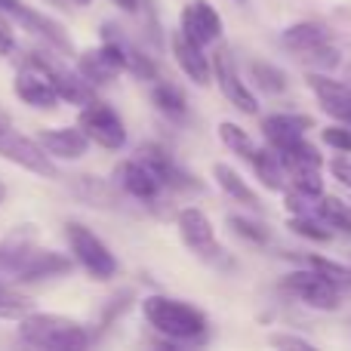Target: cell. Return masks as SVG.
Instances as JSON below:
<instances>
[{"instance_id": "35", "label": "cell", "mask_w": 351, "mask_h": 351, "mask_svg": "<svg viewBox=\"0 0 351 351\" xmlns=\"http://www.w3.org/2000/svg\"><path fill=\"white\" fill-rule=\"evenodd\" d=\"M321 142L327 148H333V152H339V154H351V123L336 121V123L321 127Z\"/></svg>"}, {"instance_id": "19", "label": "cell", "mask_w": 351, "mask_h": 351, "mask_svg": "<svg viewBox=\"0 0 351 351\" xmlns=\"http://www.w3.org/2000/svg\"><path fill=\"white\" fill-rule=\"evenodd\" d=\"M139 158L160 176L164 188H173V191H194V188H200V182H194V176L182 170L170 154H167L160 145H154V142H152V145H142L139 148Z\"/></svg>"}, {"instance_id": "20", "label": "cell", "mask_w": 351, "mask_h": 351, "mask_svg": "<svg viewBox=\"0 0 351 351\" xmlns=\"http://www.w3.org/2000/svg\"><path fill=\"white\" fill-rule=\"evenodd\" d=\"M43 148L49 152V158H62V160H80L90 148V136L84 130L74 127H56V130H43L37 136Z\"/></svg>"}, {"instance_id": "8", "label": "cell", "mask_w": 351, "mask_h": 351, "mask_svg": "<svg viewBox=\"0 0 351 351\" xmlns=\"http://www.w3.org/2000/svg\"><path fill=\"white\" fill-rule=\"evenodd\" d=\"M176 225H179L182 243H185L197 259H206V262L222 259L225 250H222V243H219L216 228H213V222L206 219L204 210H197V206H185V210L179 213V219H176Z\"/></svg>"}, {"instance_id": "44", "label": "cell", "mask_w": 351, "mask_h": 351, "mask_svg": "<svg viewBox=\"0 0 351 351\" xmlns=\"http://www.w3.org/2000/svg\"><path fill=\"white\" fill-rule=\"evenodd\" d=\"M71 3H77V6H86V3H90V0H71Z\"/></svg>"}, {"instance_id": "12", "label": "cell", "mask_w": 351, "mask_h": 351, "mask_svg": "<svg viewBox=\"0 0 351 351\" xmlns=\"http://www.w3.org/2000/svg\"><path fill=\"white\" fill-rule=\"evenodd\" d=\"M77 71L84 74L90 84H111L121 71H127V56H123L121 43L105 37V43L99 49H86V53L80 56Z\"/></svg>"}, {"instance_id": "32", "label": "cell", "mask_w": 351, "mask_h": 351, "mask_svg": "<svg viewBox=\"0 0 351 351\" xmlns=\"http://www.w3.org/2000/svg\"><path fill=\"white\" fill-rule=\"evenodd\" d=\"M305 265H311L317 274H324V278H327L330 284H336L339 290L351 293V265H346V262L327 259V256H308Z\"/></svg>"}, {"instance_id": "39", "label": "cell", "mask_w": 351, "mask_h": 351, "mask_svg": "<svg viewBox=\"0 0 351 351\" xmlns=\"http://www.w3.org/2000/svg\"><path fill=\"white\" fill-rule=\"evenodd\" d=\"M16 49V34H12V25L0 16V56H10Z\"/></svg>"}, {"instance_id": "46", "label": "cell", "mask_w": 351, "mask_h": 351, "mask_svg": "<svg viewBox=\"0 0 351 351\" xmlns=\"http://www.w3.org/2000/svg\"><path fill=\"white\" fill-rule=\"evenodd\" d=\"M346 123H351V114H348V117H346Z\"/></svg>"}, {"instance_id": "42", "label": "cell", "mask_w": 351, "mask_h": 351, "mask_svg": "<svg viewBox=\"0 0 351 351\" xmlns=\"http://www.w3.org/2000/svg\"><path fill=\"white\" fill-rule=\"evenodd\" d=\"M6 127H10V117H6L3 111H0V130H6Z\"/></svg>"}, {"instance_id": "3", "label": "cell", "mask_w": 351, "mask_h": 351, "mask_svg": "<svg viewBox=\"0 0 351 351\" xmlns=\"http://www.w3.org/2000/svg\"><path fill=\"white\" fill-rule=\"evenodd\" d=\"M280 290L290 293L293 299H299L302 305L317 308V311H339L342 296H346V290L330 284V280L324 278V274H317L311 265L284 274V278H280Z\"/></svg>"}, {"instance_id": "14", "label": "cell", "mask_w": 351, "mask_h": 351, "mask_svg": "<svg viewBox=\"0 0 351 351\" xmlns=\"http://www.w3.org/2000/svg\"><path fill=\"white\" fill-rule=\"evenodd\" d=\"M114 179H117V185H121L123 191L130 194V197L145 200V204L158 200L160 191H164V182H160V176L154 173L142 158L123 160V164L114 170Z\"/></svg>"}, {"instance_id": "16", "label": "cell", "mask_w": 351, "mask_h": 351, "mask_svg": "<svg viewBox=\"0 0 351 351\" xmlns=\"http://www.w3.org/2000/svg\"><path fill=\"white\" fill-rule=\"evenodd\" d=\"M12 93H16L25 105L40 108V111H53L56 102H59V93H56L49 74L37 65H28L16 80H12Z\"/></svg>"}, {"instance_id": "23", "label": "cell", "mask_w": 351, "mask_h": 351, "mask_svg": "<svg viewBox=\"0 0 351 351\" xmlns=\"http://www.w3.org/2000/svg\"><path fill=\"white\" fill-rule=\"evenodd\" d=\"M213 179L219 182V188H222L231 200L243 204L247 210H262V200H259V194L253 191V185L237 170H231L228 164H213Z\"/></svg>"}, {"instance_id": "43", "label": "cell", "mask_w": 351, "mask_h": 351, "mask_svg": "<svg viewBox=\"0 0 351 351\" xmlns=\"http://www.w3.org/2000/svg\"><path fill=\"white\" fill-rule=\"evenodd\" d=\"M3 200H6V185L0 182V204H3Z\"/></svg>"}, {"instance_id": "24", "label": "cell", "mask_w": 351, "mask_h": 351, "mask_svg": "<svg viewBox=\"0 0 351 351\" xmlns=\"http://www.w3.org/2000/svg\"><path fill=\"white\" fill-rule=\"evenodd\" d=\"M278 154H280V160H284L287 173H293V170H324V167H327L321 148H317L315 142H308V136L296 139L293 145H287L284 152H278Z\"/></svg>"}, {"instance_id": "27", "label": "cell", "mask_w": 351, "mask_h": 351, "mask_svg": "<svg viewBox=\"0 0 351 351\" xmlns=\"http://www.w3.org/2000/svg\"><path fill=\"white\" fill-rule=\"evenodd\" d=\"M287 228L293 231L296 237L302 241H311V243H330L333 241V228L324 222L317 213H302V216H290Z\"/></svg>"}, {"instance_id": "2", "label": "cell", "mask_w": 351, "mask_h": 351, "mask_svg": "<svg viewBox=\"0 0 351 351\" xmlns=\"http://www.w3.org/2000/svg\"><path fill=\"white\" fill-rule=\"evenodd\" d=\"M142 315L158 333H164L173 342H200L206 336V327H210V321L200 308L170 296H148L142 302Z\"/></svg>"}, {"instance_id": "26", "label": "cell", "mask_w": 351, "mask_h": 351, "mask_svg": "<svg viewBox=\"0 0 351 351\" xmlns=\"http://www.w3.org/2000/svg\"><path fill=\"white\" fill-rule=\"evenodd\" d=\"M315 213L330 225L333 231H342V234L351 237V204H346L342 197L324 191L321 197L315 200Z\"/></svg>"}, {"instance_id": "28", "label": "cell", "mask_w": 351, "mask_h": 351, "mask_svg": "<svg viewBox=\"0 0 351 351\" xmlns=\"http://www.w3.org/2000/svg\"><path fill=\"white\" fill-rule=\"evenodd\" d=\"M250 80L256 84V90L268 93V96H278V93H287L290 80H287V71H280L271 62H250Z\"/></svg>"}, {"instance_id": "25", "label": "cell", "mask_w": 351, "mask_h": 351, "mask_svg": "<svg viewBox=\"0 0 351 351\" xmlns=\"http://www.w3.org/2000/svg\"><path fill=\"white\" fill-rule=\"evenodd\" d=\"M105 37H108V40H117V43H121L123 56H127V71H133L139 80H154V77H158V68H154V62L148 59V56L142 53L136 43H130L123 34H117L114 25H105Z\"/></svg>"}, {"instance_id": "15", "label": "cell", "mask_w": 351, "mask_h": 351, "mask_svg": "<svg viewBox=\"0 0 351 351\" xmlns=\"http://www.w3.org/2000/svg\"><path fill=\"white\" fill-rule=\"evenodd\" d=\"M315 127L308 114H296V111H274V114L262 117V136L265 145L274 152H284L287 145H293L296 139H302L308 130Z\"/></svg>"}, {"instance_id": "1", "label": "cell", "mask_w": 351, "mask_h": 351, "mask_svg": "<svg viewBox=\"0 0 351 351\" xmlns=\"http://www.w3.org/2000/svg\"><path fill=\"white\" fill-rule=\"evenodd\" d=\"M19 339L43 351H84L93 342V336L84 324L71 317L28 311L25 317H19Z\"/></svg>"}, {"instance_id": "37", "label": "cell", "mask_w": 351, "mask_h": 351, "mask_svg": "<svg viewBox=\"0 0 351 351\" xmlns=\"http://www.w3.org/2000/svg\"><path fill=\"white\" fill-rule=\"evenodd\" d=\"M268 346L274 348H299V351H315L317 346L305 336H296V333H271L268 336Z\"/></svg>"}, {"instance_id": "11", "label": "cell", "mask_w": 351, "mask_h": 351, "mask_svg": "<svg viewBox=\"0 0 351 351\" xmlns=\"http://www.w3.org/2000/svg\"><path fill=\"white\" fill-rule=\"evenodd\" d=\"M179 31L206 49V47H213V43L222 40V16L213 10V3H206V0H194V3H188L185 10H182Z\"/></svg>"}, {"instance_id": "4", "label": "cell", "mask_w": 351, "mask_h": 351, "mask_svg": "<svg viewBox=\"0 0 351 351\" xmlns=\"http://www.w3.org/2000/svg\"><path fill=\"white\" fill-rule=\"evenodd\" d=\"M65 237L68 247H71V256L86 268V274L96 280H111L117 274V259L96 234H93L86 225L80 222H68L65 225Z\"/></svg>"}, {"instance_id": "45", "label": "cell", "mask_w": 351, "mask_h": 351, "mask_svg": "<svg viewBox=\"0 0 351 351\" xmlns=\"http://www.w3.org/2000/svg\"><path fill=\"white\" fill-rule=\"evenodd\" d=\"M234 3H247V0H234Z\"/></svg>"}, {"instance_id": "18", "label": "cell", "mask_w": 351, "mask_h": 351, "mask_svg": "<svg viewBox=\"0 0 351 351\" xmlns=\"http://www.w3.org/2000/svg\"><path fill=\"white\" fill-rule=\"evenodd\" d=\"M173 56H176V65L185 71L188 80H194L197 86H210L213 80V59L204 53V47L200 43H194L191 37H185L182 31H176L173 40Z\"/></svg>"}, {"instance_id": "13", "label": "cell", "mask_w": 351, "mask_h": 351, "mask_svg": "<svg viewBox=\"0 0 351 351\" xmlns=\"http://www.w3.org/2000/svg\"><path fill=\"white\" fill-rule=\"evenodd\" d=\"M68 271H71V259H68V256L56 253V250H40L31 243L28 253L19 262L12 280H16V284H34V280H49V278H59V274H68Z\"/></svg>"}, {"instance_id": "5", "label": "cell", "mask_w": 351, "mask_h": 351, "mask_svg": "<svg viewBox=\"0 0 351 351\" xmlns=\"http://www.w3.org/2000/svg\"><path fill=\"white\" fill-rule=\"evenodd\" d=\"M213 77H216L222 96L228 99L237 111H243V114H259V99H256V93L250 90L247 80L241 77L234 53H231L228 47H219L216 56H213Z\"/></svg>"}, {"instance_id": "34", "label": "cell", "mask_w": 351, "mask_h": 351, "mask_svg": "<svg viewBox=\"0 0 351 351\" xmlns=\"http://www.w3.org/2000/svg\"><path fill=\"white\" fill-rule=\"evenodd\" d=\"M228 228L234 231L237 237H243V241H250V243H259V247L271 241L268 225L256 222V219H247V216H228Z\"/></svg>"}, {"instance_id": "21", "label": "cell", "mask_w": 351, "mask_h": 351, "mask_svg": "<svg viewBox=\"0 0 351 351\" xmlns=\"http://www.w3.org/2000/svg\"><path fill=\"white\" fill-rule=\"evenodd\" d=\"M330 37L333 34H330V28L324 22H296L280 31V47L293 56H302V53H308V49L327 43Z\"/></svg>"}, {"instance_id": "17", "label": "cell", "mask_w": 351, "mask_h": 351, "mask_svg": "<svg viewBox=\"0 0 351 351\" xmlns=\"http://www.w3.org/2000/svg\"><path fill=\"white\" fill-rule=\"evenodd\" d=\"M6 12H10L16 22H22L25 31L43 37V40H47V47L59 49V53H71V37L65 34V28H62L56 19L43 16V12H37V10H31V6H25L22 0H16V3H12Z\"/></svg>"}, {"instance_id": "29", "label": "cell", "mask_w": 351, "mask_h": 351, "mask_svg": "<svg viewBox=\"0 0 351 351\" xmlns=\"http://www.w3.org/2000/svg\"><path fill=\"white\" fill-rule=\"evenodd\" d=\"M219 139H222V145L228 148L231 154H237V158H243V160H250L256 154V148H259L247 130L237 127V123H231V121L219 123Z\"/></svg>"}, {"instance_id": "38", "label": "cell", "mask_w": 351, "mask_h": 351, "mask_svg": "<svg viewBox=\"0 0 351 351\" xmlns=\"http://www.w3.org/2000/svg\"><path fill=\"white\" fill-rule=\"evenodd\" d=\"M327 170H330V176H333L336 182H339V185H346L351 191V160L348 158H330Z\"/></svg>"}, {"instance_id": "22", "label": "cell", "mask_w": 351, "mask_h": 351, "mask_svg": "<svg viewBox=\"0 0 351 351\" xmlns=\"http://www.w3.org/2000/svg\"><path fill=\"white\" fill-rule=\"evenodd\" d=\"M250 167H253L256 179L262 182V188H268V191H287V167L274 148H268V145L256 148V154L250 158Z\"/></svg>"}, {"instance_id": "36", "label": "cell", "mask_w": 351, "mask_h": 351, "mask_svg": "<svg viewBox=\"0 0 351 351\" xmlns=\"http://www.w3.org/2000/svg\"><path fill=\"white\" fill-rule=\"evenodd\" d=\"M28 311H31V302L22 293L0 284V317H25Z\"/></svg>"}, {"instance_id": "41", "label": "cell", "mask_w": 351, "mask_h": 351, "mask_svg": "<svg viewBox=\"0 0 351 351\" xmlns=\"http://www.w3.org/2000/svg\"><path fill=\"white\" fill-rule=\"evenodd\" d=\"M12 3H16V0H0V12H6V10H10V6Z\"/></svg>"}, {"instance_id": "10", "label": "cell", "mask_w": 351, "mask_h": 351, "mask_svg": "<svg viewBox=\"0 0 351 351\" xmlns=\"http://www.w3.org/2000/svg\"><path fill=\"white\" fill-rule=\"evenodd\" d=\"M28 65H37V68H43V71L49 74V80H53V86H56V93H59V99H65V102H71V105H90V102H96V90H93V84L84 77V74H74V71H65L62 65H56L53 59H43L40 53H31V59H28Z\"/></svg>"}, {"instance_id": "40", "label": "cell", "mask_w": 351, "mask_h": 351, "mask_svg": "<svg viewBox=\"0 0 351 351\" xmlns=\"http://www.w3.org/2000/svg\"><path fill=\"white\" fill-rule=\"evenodd\" d=\"M117 6H121V10H127V12H136L139 10V0H114Z\"/></svg>"}, {"instance_id": "7", "label": "cell", "mask_w": 351, "mask_h": 351, "mask_svg": "<svg viewBox=\"0 0 351 351\" xmlns=\"http://www.w3.org/2000/svg\"><path fill=\"white\" fill-rule=\"evenodd\" d=\"M0 158H6L10 164L22 167L28 173H37V176H47V179H56L59 170L56 164L49 160V152L40 145V142L28 139V136L16 133V130H0Z\"/></svg>"}, {"instance_id": "31", "label": "cell", "mask_w": 351, "mask_h": 351, "mask_svg": "<svg viewBox=\"0 0 351 351\" xmlns=\"http://www.w3.org/2000/svg\"><path fill=\"white\" fill-rule=\"evenodd\" d=\"M302 59V65H308V71H324V74H333L336 68L342 65V49L336 47L333 40L321 43V47L308 49V53L299 56Z\"/></svg>"}, {"instance_id": "9", "label": "cell", "mask_w": 351, "mask_h": 351, "mask_svg": "<svg viewBox=\"0 0 351 351\" xmlns=\"http://www.w3.org/2000/svg\"><path fill=\"white\" fill-rule=\"evenodd\" d=\"M305 84H308L311 96L317 99L324 114H330L333 121H346L351 114V84L336 80L333 74H324V71H308Z\"/></svg>"}, {"instance_id": "33", "label": "cell", "mask_w": 351, "mask_h": 351, "mask_svg": "<svg viewBox=\"0 0 351 351\" xmlns=\"http://www.w3.org/2000/svg\"><path fill=\"white\" fill-rule=\"evenodd\" d=\"M287 188L317 200L324 194V176L321 170H293V173H287Z\"/></svg>"}, {"instance_id": "6", "label": "cell", "mask_w": 351, "mask_h": 351, "mask_svg": "<svg viewBox=\"0 0 351 351\" xmlns=\"http://www.w3.org/2000/svg\"><path fill=\"white\" fill-rule=\"evenodd\" d=\"M80 130L90 136V142H96L99 148H108V152H121L127 145V127H123L121 114H117L111 105L105 102H90L80 111Z\"/></svg>"}, {"instance_id": "30", "label": "cell", "mask_w": 351, "mask_h": 351, "mask_svg": "<svg viewBox=\"0 0 351 351\" xmlns=\"http://www.w3.org/2000/svg\"><path fill=\"white\" fill-rule=\"evenodd\" d=\"M152 102L158 105L160 114L167 117H185L188 114V102H185V93L179 90L176 84H154L152 90Z\"/></svg>"}]
</instances>
